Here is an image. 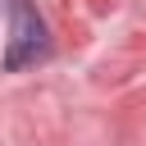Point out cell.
I'll use <instances>...</instances> for the list:
<instances>
[{
    "label": "cell",
    "instance_id": "6da1fadb",
    "mask_svg": "<svg viewBox=\"0 0 146 146\" xmlns=\"http://www.w3.org/2000/svg\"><path fill=\"white\" fill-rule=\"evenodd\" d=\"M50 55V27L32 0H9V36H5V73H18Z\"/></svg>",
    "mask_w": 146,
    "mask_h": 146
}]
</instances>
